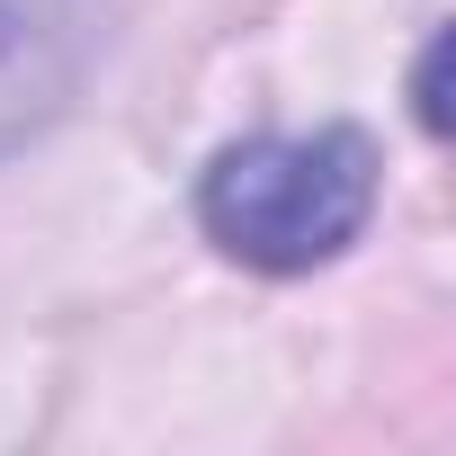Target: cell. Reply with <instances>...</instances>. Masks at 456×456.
Returning a JSON list of instances; mask_svg holds the SVG:
<instances>
[{
	"label": "cell",
	"instance_id": "3957f363",
	"mask_svg": "<svg viewBox=\"0 0 456 456\" xmlns=\"http://www.w3.org/2000/svg\"><path fill=\"white\" fill-rule=\"evenodd\" d=\"M438 81H447V37H429V54H420V126H429V134H447V99H438Z\"/></svg>",
	"mask_w": 456,
	"mask_h": 456
},
{
	"label": "cell",
	"instance_id": "6da1fadb",
	"mask_svg": "<svg viewBox=\"0 0 456 456\" xmlns=\"http://www.w3.org/2000/svg\"><path fill=\"white\" fill-rule=\"evenodd\" d=\"M376 215V143L358 126L322 134H251L233 152H215L197 179V224L224 260L296 278L340 260Z\"/></svg>",
	"mask_w": 456,
	"mask_h": 456
},
{
	"label": "cell",
	"instance_id": "7a4b0ae2",
	"mask_svg": "<svg viewBox=\"0 0 456 456\" xmlns=\"http://www.w3.org/2000/svg\"><path fill=\"white\" fill-rule=\"evenodd\" d=\"M108 54V0H0V152L37 143Z\"/></svg>",
	"mask_w": 456,
	"mask_h": 456
}]
</instances>
